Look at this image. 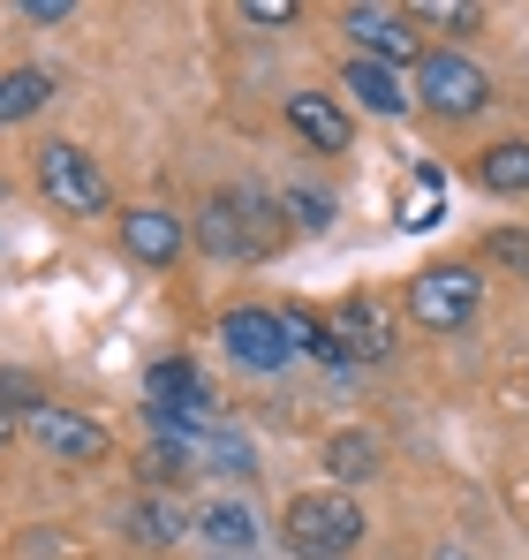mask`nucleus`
Returning a JSON list of instances; mask_svg holds the SVG:
<instances>
[{"label":"nucleus","mask_w":529,"mask_h":560,"mask_svg":"<svg viewBox=\"0 0 529 560\" xmlns=\"http://www.w3.org/2000/svg\"><path fill=\"white\" fill-rule=\"evenodd\" d=\"M189 235L204 258H272L280 250V228L264 220V197H250V189H212L189 212Z\"/></svg>","instance_id":"f257e3e1"},{"label":"nucleus","mask_w":529,"mask_h":560,"mask_svg":"<svg viewBox=\"0 0 529 560\" xmlns=\"http://www.w3.org/2000/svg\"><path fill=\"white\" fill-rule=\"evenodd\" d=\"M280 538L295 560H349L363 546V508L349 492H295L280 515Z\"/></svg>","instance_id":"f03ea898"},{"label":"nucleus","mask_w":529,"mask_h":560,"mask_svg":"<svg viewBox=\"0 0 529 560\" xmlns=\"http://www.w3.org/2000/svg\"><path fill=\"white\" fill-rule=\"evenodd\" d=\"M38 197L69 220H91V212H106V175L84 144L54 137V144H38Z\"/></svg>","instance_id":"7ed1b4c3"},{"label":"nucleus","mask_w":529,"mask_h":560,"mask_svg":"<svg viewBox=\"0 0 529 560\" xmlns=\"http://www.w3.org/2000/svg\"><path fill=\"white\" fill-rule=\"evenodd\" d=\"M484 303V273L477 266H432V273L409 280V318L432 326V334H461Z\"/></svg>","instance_id":"20e7f679"},{"label":"nucleus","mask_w":529,"mask_h":560,"mask_svg":"<svg viewBox=\"0 0 529 560\" xmlns=\"http://www.w3.org/2000/svg\"><path fill=\"white\" fill-rule=\"evenodd\" d=\"M220 341H227V357L243 364V372H287V357H295V341H287V318L280 311H264V303H235L227 318H220Z\"/></svg>","instance_id":"39448f33"},{"label":"nucleus","mask_w":529,"mask_h":560,"mask_svg":"<svg viewBox=\"0 0 529 560\" xmlns=\"http://www.w3.org/2000/svg\"><path fill=\"white\" fill-rule=\"evenodd\" d=\"M416 98H424L432 114H446V121H469V114L492 98V77H484L469 54H446L439 46V54L416 61Z\"/></svg>","instance_id":"423d86ee"},{"label":"nucleus","mask_w":529,"mask_h":560,"mask_svg":"<svg viewBox=\"0 0 529 560\" xmlns=\"http://www.w3.org/2000/svg\"><path fill=\"white\" fill-rule=\"evenodd\" d=\"M23 432H31L54 463H98V455H114L106 424L84 417V409H61V401H31V409H23Z\"/></svg>","instance_id":"0eeeda50"},{"label":"nucleus","mask_w":529,"mask_h":560,"mask_svg":"<svg viewBox=\"0 0 529 560\" xmlns=\"http://www.w3.org/2000/svg\"><path fill=\"white\" fill-rule=\"evenodd\" d=\"M341 23H349V38L363 46V61H386V69H393V61H424V54H432V46L416 38V15H409V8H349Z\"/></svg>","instance_id":"6e6552de"},{"label":"nucleus","mask_w":529,"mask_h":560,"mask_svg":"<svg viewBox=\"0 0 529 560\" xmlns=\"http://www.w3.org/2000/svg\"><path fill=\"white\" fill-rule=\"evenodd\" d=\"M144 409H167V417H204L212 424V386H204V372L189 364V357H160L152 372H144Z\"/></svg>","instance_id":"1a4fd4ad"},{"label":"nucleus","mask_w":529,"mask_h":560,"mask_svg":"<svg viewBox=\"0 0 529 560\" xmlns=\"http://www.w3.org/2000/svg\"><path fill=\"white\" fill-rule=\"evenodd\" d=\"M181 243H189V228H181V212H167V205H129L121 212V250L137 266H175Z\"/></svg>","instance_id":"9d476101"},{"label":"nucleus","mask_w":529,"mask_h":560,"mask_svg":"<svg viewBox=\"0 0 529 560\" xmlns=\"http://www.w3.org/2000/svg\"><path fill=\"white\" fill-rule=\"evenodd\" d=\"M287 129L303 144H318V152H349V137H355L333 92H287Z\"/></svg>","instance_id":"9b49d317"},{"label":"nucleus","mask_w":529,"mask_h":560,"mask_svg":"<svg viewBox=\"0 0 529 560\" xmlns=\"http://www.w3.org/2000/svg\"><path fill=\"white\" fill-rule=\"evenodd\" d=\"M197 538L220 560H258V515H250L243 500H212V508L197 515Z\"/></svg>","instance_id":"f8f14e48"},{"label":"nucleus","mask_w":529,"mask_h":560,"mask_svg":"<svg viewBox=\"0 0 529 560\" xmlns=\"http://www.w3.org/2000/svg\"><path fill=\"white\" fill-rule=\"evenodd\" d=\"M341 92H355V106H371V114H386V121L416 106V98L401 92V77H393L386 61H363V54H355L349 69H341Z\"/></svg>","instance_id":"ddd939ff"},{"label":"nucleus","mask_w":529,"mask_h":560,"mask_svg":"<svg viewBox=\"0 0 529 560\" xmlns=\"http://www.w3.org/2000/svg\"><path fill=\"white\" fill-rule=\"evenodd\" d=\"M333 341H341V357H349V364H378V357L393 349V334H386L378 303H363V295L341 311V334H333Z\"/></svg>","instance_id":"4468645a"},{"label":"nucleus","mask_w":529,"mask_h":560,"mask_svg":"<svg viewBox=\"0 0 529 560\" xmlns=\"http://www.w3.org/2000/svg\"><path fill=\"white\" fill-rule=\"evenodd\" d=\"M477 183L492 189V197H522V189H529V137H515V144H492V152L477 160Z\"/></svg>","instance_id":"2eb2a0df"},{"label":"nucleus","mask_w":529,"mask_h":560,"mask_svg":"<svg viewBox=\"0 0 529 560\" xmlns=\"http://www.w3.org/2000/svg\"><path fill=\"white\" fill-rule=\"evenodd\" d=\"M46 98H54V69H8L0 77V129L8 121H31Z\"/></svg>","instance_id":"dca6fc26"},{"label":"nucleus","mask_w":529,"mask_h":560,"mask_svg":"<svg viewBox=\"0 0 529 560\" xmlns=\"http://www.w3.org/2000/svg\"><path fill=\"white\" fill-rule=\"evenodd\" d=\"M439 205H446V175L432 160H416V167H409V189H401V228H432Z\"/></svg>","instance_id":"f3484780"},{"label":"nucleus","mask_w":529,"mask_h":560,"mask_svg":"<svg viewBox=\"0 0 529 560\" xmlns=\"http://www.w3.org/2000/svg\"><path fill=\"white\" fill-rule=\"evenodd\" d=\"M326 469H333V485L371 477V469H378V440H371V432H333V440H326Z\"/></svg>","instance_id":"a211bd4d"},{"label":"nucleus","mask_w":529,"mask_h":560,"mask_svg":"<svg viewBox=\"0 0 529 560\" xmlns=\"http://www.w3.org/2000/svg\"><path fill=\"white\" fill-rule=\"evenodd\" d=\"M409 15H416V31H477L484 23V8H469V0H424Z\"/></svg>","instance_id":"6ab92c4d"},{"label":"nucleus","mask_w":529,"mask_h":560,"mask_svg":"<svg viewBox=\"0 0 529 560\" xmlns=\"http://www.w3.org/2000/svg\"><path fill=\"white\" fill-rule=\"evenodd\" d=\"M484 250H492L499 266H515V273H529V228H492V235H484Z\"/></svg>","instance_id":"aec40b11"},{"label":"nucleus","mask_w":529,"mask_h":560,"mask_svg":"<svg viewBox=\"0 0 529 560\" xmlns=\"http://www.w3.org/2000/svg\"><path fill=\"white\" fill-rule=\"evenodd\" d=\"M287 220L318 235V228H333V197H310V189H295V197H287Z\"/></svg>","instance_id":"412c9836"},{"label":"nucleus","mask_w":529,"mask_h":560,"mask_svg":"<svg viewBox=\"0 0 529 560\" xmlns=\"http://www.w3.org/2000/svg\"><path fill=\"white\" fill-rule=\"evenodd\" d=\"M295 0H243V23H295Z\"/></svg>","instance_id":"4be33fe9"},{"label":"nucleus","mask_w":529,"mask_h":560,"mask_svg":"<svg viewBox=\"0 0 529 560\" xmlns=\"http://www.w3.org/2000/svg\"><path fill=\"white\" fill-rule=\"evenodd\" d=\"M23 15H31V23H69L77 0H23Z\"/></svg>","instance_id":"5701e85b"},{"label":"nucleus","mask_w":529,"mask_h":560,"mask_svg":"<svg viewBox=\"0 0 529 560\" xmlns=\"http://www.w3.org/2000/svg\"><path fill=\"white\" fill-rule=\"evenodd\" d=\"M0 401H23V409H31V401H38V386H31L23 372H0Z\"/></svg>","instance_id":"b1692460"},{"label":"nucleus","mask_w":529,"mask_h":560,"mask_svg":"<svg viewBox=\"0 0 529 560\" xmlns=\"http://www.w3.org/2000/svg\"><path fill=\"white\" fill-rule=\"evenodd\" d=\"M8 440H15V417H8V401H0V447H8Z\"/></svg>","instance_id":"393cba45"}]
</instances>
